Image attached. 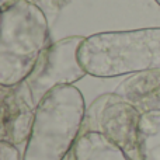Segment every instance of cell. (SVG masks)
Masks as SVG:
<instances>
[{
    "label": "cell",
    "mask_w": 160,
    "mask_h": 160,
    "mask_svg": "<svg viewBox=\"0 0 160 160\" xmlns=\"http://www.w3.org/2000/svg\"><path fill=\"white\" fill-rule=\"evenodd\" d=\"M138 160H160V110L148 111L141 117Z\"/></svg>",
    "instance_id": "9"
},
{
    "label": "cell",
    "mask_w": 160,
    "mask_h": 160,
    "mask_svg": "<svg viewBox=\"0 0 160 160\" xmlns=\"http://www.w3.org/2000/svg\"><path fill=\"white\" fill-rule=\"evenodd\" d=\"M37 107L24 86H2V141L18 148L27 143L35 121Z\"/></svg>",
    "instance_id": "6"
},
{
    "label": "cell",
    "mask_w": 160,
    "mask_h": 160,
    "mask_svg": "<svg viewBox=\"0 0 160 160\" xmlns=\"http://www.w3.org/2000/svg\"><path fill=\"white\" fill-rule=\"evenodd\" d=\"M79 61L87 75L102 79L160 69V27L86 37Z\"/></svg>",
    "instance_id": "1"
},
{
    "label": "cell",
    "mask_w": 160,
    "mask_h": 160,
    "mask_svg": "<svg viewBox=\"0 0 160 160\" xmlns=\"http://www.w3.org/2000/svg\"><path fill=\"white\" fill-rule=\"evenodd\" d=\"M86 37L70 35L48 45L31 75L22 82L31 102L38 108L49 91L58 86H73L87 75L79 61V49Z\"/></svg>",
    "instance_id": "4"
},
{
    "label": "cell",
    "mask_w": 160,
    "mask_h": 160,
    "mask_svg": "<svg viewBox=\"0 0 160 160\" xmlns=\"http://www.w3.org/2000/svg\"><path fill=\"white\" fill-rule=\"evenodd\" d=\"M156 3H158V6H160V0H155Z\"/></svg>",
    "instance_id": "12"
},
{
    "label": "cell",
    "mask_w": 160,
    "mask_h": 160,
    "mask_svg": "<svg viewBox=\"0 0 160 160\" xmlns=\"http://www.w3.org/2000/svg\"><path fill=\"white\" fill-rule=\"evenodd\" d=\"M16 2H18V0H0V6H2V11L6 10L7 7H10V6H13Z\"/></svg>",
    "instance_id": "11"
},
{
    "label": "cell",
    "mask_w": 160,
    "mask_h": 160,
    "mask_svg": "<svg viewBox=\"0 0 160 160\" xmlns=\"http://www.w3.org/2000/svg\"><path fill=\"white\" fill-rule=\"evenodd\" d=\"M0 160H22L17 146L2 141L0 143Z\"/></svg>",
    "instance_id": "10"
},
{
    "label": "cell",
    "mask_w": 160,
    "mask_h": 160,
    "mask_svg": "<svg viewBox=\"0 0 160 160\" xmlns=\"http://www.w3.org/2000/svg\"><path fill=\"white\" fill-rule=\"evenodd\" d=\"M72 156L75 160H132L121 148L98 132H80Z\"/></svg>",
    "instance_id": "8"
},
{
    "label": "cell",
    "mask_w": 160,
    "mask_h": 160,
    "mask_svg": "<svg viewBox=\"0 0 160 160\" xmlns=\"http://www.w3.org/2000/svg\"><path fill=\"white\" fill-rule=\"evenodd\" d=\"M84 114V98L75 86L49 91L37 108L22 160H65L82 132Z\"/></svg>",
    "instance_id": "2"
},
{
    "label": "cell",
    "mask_w": 160,
    "mask_h": 160,
    "mask_svg": "<svg viewBox=\"0 0 160 160\" xmlns=\"http://www.w3.org/2000/svg\"><path fill=\"white\" fill-rule=\"evenodd\" d=\"M117 93L142 114L160 110V69L133 73L118 86Z\"/></svg>",
    "instance_id": "7"
},
{
    "label": "cell",
    "mask_w": 160,
    "mask_h": 160,
    "mask_svg": "<svg viewBox=\"0 0 160 160\" xmlns=\"http://www.w3.org/2000/svg\"><path fill=\"white\" fill-rule=\"evenodd\" d=\"M49 45L44 10L30 0H18L2 11L0 86L21 84Z\"/></svg>",
    "instance_id": "3"
},
{
    "label": "cell",
    "mask_w": 160,
    "mask_h": 160,
    "mask_svg": "<svg viewBox=\"0 0 160 160\" xmlns=\"http://www.w3.org/2000/svg\"><path fill=\"white\" fill-rule=\"evenodd\" d=\"M142 112L118 93L97 97L86 110L82 132H98L138 160V132Z\"/></svg>",
    "instance_id": "5"
}]
</instances>
